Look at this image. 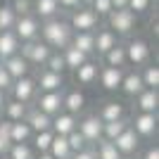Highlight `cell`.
Segmentation results:
<instances>
[{"mask_svg":"<svg viewBox=\"0 0 159 159\" xmlns=\"http://www.w3.org/2000/svg\"><path fill=\"white\" fill-rule=\"evenodd\" d=\"M71 26L69 21L60 19V17H52V19H45L40 24V33L43 36V43H48L50 48H57V50H64L69 43H71Z\"/></svg>","mask_w":159,"mask_h":159,"instance_id":"6da1fadb","label":"cell"},{"mask_svg":"<svg viewBox=\"0 0 159 159\" xmlns=\"http://www.w3.org/2000/svg\"><path fill=\"white\" fill-rule=\"evenodd\" d=\"M69 26H71V31H95L100 26V14L90 5H81L79 10L71 12Z\"/></svg>","mask_w":159,"mask_h":159,"instance_id":"7a4b0ae2","label":"cell"},{"mask_svg":"<svg viewBox=\"0 0 159 159\" xmlns=\"http://www.w3.org/2000/svg\"><path fill=\"white\" fill-rule=\"evenodd\" d=\"M107 19H109V29L114 33H121V36H128V33L135 29V12H131L128 7H121V10H112V12L107 14Z\"/></svg>","mask_w":159,"mask_h":159,"instance_id":"3957f363","label":"cell"},{"mask_svg":"<svg viewBox=\"0 0 159 159\" xmlns=\"http://www.w3.org/2000/svg\"><path fill=\"white\" fill-rule=\"evenodd\" d=\"M12 31L17 33V38L21 40V43H26V40H36L40 33V19L36 17V14H19L17 17V21H14Z\"/></svg>","mask_w":159,"mask_h":159,"instance_id":"277c9868","label":"cell"},{"mask_svg":"<svg viewBox=\"0 0 159 159\" xmlns=\"http://www.w3.org/2000/svg\"><path fill=\"white\" fill-rule=\"evenodd\" d=\"M19 50H21L19 55L29 62V64H40V66L48 62V57H50V52H52V48L48 45V43H43V40H38V38L36 40H26Z\"/></svg>","mask_w":159,"mask_h":159,"instance_id":"5b68a950","label":"cell"},{"mask_svg":"<svg viewBox=\"0 0 159 159\" xmlns=\"http://www.w3.org/2000/svg\"><path fill=\"white\" fill-rule=\"evenodd\" d=\"M62 100H64V95H62V90H50V93H43L38 98V109L40 112H45L48 116H55V114L62 112Z\"/></svg>","mask_w":159,"mask_h":159,"instance_id":"8992f818","label":"cell"},{"mask_svg":"<svg viewBox=\"0 0 159 159\" xmlns=\"http://www.w3.org/2000/svg\"><path fill=\"white\" fill-rule=\"evenodd\" d=\"M76 131L86 138V143H98L102 138V121L100 116H86L81 124H76Z\"/></svg>","mask_w":159,"mask_h":159,"instance_id":"52a82bcc","label":"cell"},{"mask_svg":"<svg viewBox=\"0 0 159 159\" xmlns=\"http://www.w3.org/2000/svg\"><path fill=\"white\" fill-rule=\"evenodd\" d=\"M12 95L14 100H19V102H31L33 95H36V81L29 79V76H21V79H14L12 81Z\"/></svg>","mask_w":159,"mask_h":159,"instance_id":"ba28073f","label":"cell"},{"mask_svg":"<svg viewBox=\"0 0 159 159\" xmlns=\"http://www.w3.org/2000/svg\"><path fill=\"white\" fill-rule=\"evenodd\" d=\"M133 131L143 135V138H150L157 133V112H140L133 121Z\"/></svg>","mask_w":159,"mask_h":159,"instance_id":"9c48e42d","label":"cell"},{"mask_svg":"<svg viewBox=\"0 0 159 159\" xmlns=\"http://www.w3.org/2000/svg\"><path fill=\"white\" fill-rule=\"evenodd\" d=\"M19 48H21V40L17 38V33H14L12 29L0 31V60H7V57L17 55Z\"/></svg>","mask_w":159,"mask_h":159,"instance_id":"30bf717a","label":"cell"},{"mask_svg":"<svg viewBox=\"0 0 159 159\" xmlns=\"http://www.w3.org/2000/svg\"><path fill=\"white\" fill-rule=\"evenodd\" d=\"M112 143H114V147H116L121 154H131V152H135V150H138V143H140V140H138V133L128 126L126 131L119 133Z\"/></svg>","mask_w":159,"mask_h":159,"instance_id":"8fae6325","label":"cell"},{"mask_svg":"<svg viewBox=\"0 0 159 159\" xmlns=\"http://www.w3.org/2000/svg\"><path fill=\"white\" fill-rule=\"evenodd\" d=\"M147 57H150V48H147L145 40H131L126 45V62L131 64H145Z\"/></svg>","mask_w":159,"mask_h":159,"instance_id":"7c38bea8","label":"cell"},{"mask_svg":"<svg viewBox=\"0 0 159 159\" xmlns=\"http://www.w3.org/2000/svg\"><path fill=\"white\" fill-rule=\"evenodd\" d=\"M36 88H40L43 93L62 90V88H64V79H62V74H55V71H50V69H45V71L38 74V83H36Z\"/></svg>","mask_w":159,"mask_h":159,"instance_id":"4fadbf2b","label":"cell"},{"mask_svg":"<svg viewBox=\"0 0 159 159\" xmlns=\"http://www.w3.org/2000/svg\"><path fill=\"white\" fill-rule=\"evenodd\" d=\"M121 79H124L121 66H105V69L100 71V83H102L105 90H119Z\"/></svg>","mask_w":159,"mask_h":159,"instance_id":"5bb4252c","label":"cell"},{"mask_svg":"<svg viewBox=\"0 0 159 159\" xmlns=\"http://www.w3.org/2000/svg\"><path fill=\"white\" fill-rule=\"evenodd\" d=\"M33 14L38 17V19H52V17H57V14L62 12L60 10V2L57 0H33Z\"/></svg>","mask_w":159,"mask_h":159,"instance_id":"9a60e30c","label":"cell"},{"mask_svg":"<svg viewBox=\"0 0 159 159\" xmlns=\"http://www.w3.org/2000/svg\"><path fill=\"white\" fill-rule=\"evenodd\" d=\"M121 90L126 95H131V98H135L138 93H143L145 90V83H143V76H140L138 71H128L124 74V79H121Z\"/></svg>","mask_w":159,"mask_h":159,"instance_id":"2e32d148","label":"cell"},{"mask_svg":"<svg viewBox=\"0 0 159 159\" xmlns=\"http://www.w3.org/2000/svg\"><path fill=\"white\" fill-rule=\"evenodd\" d=\"M0 62H2V66L7 69V74H10L12 79H21V76H26V71H29V62L24 60L19 52L12 55V57H7V60H0Z\"/></svg>","mask_w":159,"mask_h":159,"instance_id":"e0dca14e","label":"cell"},{"mask_svg":"<svg viewBox=\"0 0 159 159\" xmlns=\"http://www.w3.org/2000/svg\"><path fill=\"white\" fill-rule=\"evenodd\" d=\"M71 45H76L88 57L95 52V31H76L71 33Z\"/></svg>","mask_w":159,"mask_h":159,"instance_id":"ac0fdd59","label":"cell"},{"mask_svg":"<svg viewBox=\"0 0 159 159\" xmlns=\"http://www.w3.org/2000/svg\"><path fill=\"white\" fill-rule=\"evenodd\" d=\"M116 43H119V33H114L112 29H100L95 33V52H100V55H105Z\"/></svg>","mask_w":159,"mask_h":159,"instance_id":"d6986e66","label":"cell"},{"mask_svg":"<svg viewBox=\"0 0 159 159\" xmlns=\"http://www.w3.org/2000/svg\"><path fill=\"white\" fill-rule=\"evenodd\" d=\"M31 126V131H52V116H48L45 112H40V109H33V112H26V119H24Z\"/></svg>","mask_w":159,"mask_h":159,"instance_id":"ffe728a7","label":"cell"},{"mask_svg":"<svg viewBox=\"0 0 159 159\" xmlns=\"http://www.w3.org/2000/svg\"><path fill=\"white\" fill-rule=\"evenodd\" d=\"M135 98H138L140 112H157V107H159V93H157V88H145V90L138 93Z\"/></svg>","mask_w":159,"mask_h":159,"instance_id":"44dd1931","label":"cell"},{"mask_svg":"<svg viewBox=\"0 0 159 159\" xmlns=\"http://www.w3.org/2000/svg\"><path fill=\"white\" fill-rule=\"evenodd\" d=\"M52 133H57V135H69V133L76 128V119H74V114H55L52 119Z\"/></svg>","mask_w":159,"mask_h":159,"instance_id":"7402d4cb","label":"cell"},{"mask_svg":"<svg viewBox=\"0 0 159 159\" xmlns=\"http://www.w3.org/2000/svg\"><path fill=\"white\" fill-rule=\"evenodd\" d=\"M48 152L52 154V159H71V147L66 143V135H52V143H50V150Z\"/></svg>","mask_w":159,"mask_h":159,"instance_id":"603a6c76","label":"cell"},{"mask_svg":"<svg viewBox=\"0 0 159 159\" xmlns=\"http://www.w3.org/2000/svg\"><path fill=\"white\" fill-rule=\"evenodd\" d=\"M74 71H76V81L83 83V86H90V83L98 81V64L90 62V60H86L79 69H74Z\"/></svg>","mask_w":159,"mask_h":159,"instance_id":"cb8c5ba5","label":"cell"},{"mask_svg":"<svg viewBox=\"0 0 159 159\" xmlns=\"http://www.w3.org/2000/svg\"><path fill=\"white\" fill-rule=\"evenodd\" d=\"M62 57H64L66 69H79V66L88 60V55H86V52H81L79 48H76V45H71V43H69V45H66L64 50H62Z\"/></svg>","mask_w":159,"mask_h":159,"instance_id":"d4e9b609","label":"cell"},{"mask_svg":"<svg viewBox=\"0 0 159 159\" xmlns=\"http://www.w3.org/2000/svg\"><path fill=\"white\" fill-rule=\"evenodd\" d=\"M31 126H29L26 121H12V128H10V143H26L31 138Z\"/></svg>","mask_w":159,"mask_h":159,"instance_id":"484cf974","label":"cell"},{"mask_svg":"<svg viewBox=\"0 0 159 159\" xmlns=\"http://www.w3.org/2000/svg\"><path fill=\"white\" fill-rule=\"evenodd\" d=\"M128 128V121L121 116V119H114V121H105L102 124V138L105 140H114L119 133H124Z\"/></svg>","mask_w":159,"mask_h":159,"instance_id":"4316f807","label":"cell"},{"mask_svg":"<svg viewBox=\"0 0 159 159\" xmlns=\"http://www.w3.org/2000/svg\"><path fill=\"white\" fill-rule=\"evenodd\" d=\"M95 154H98V159H121V157H124V154L114 147L112 140H105V138L98 140V150H95Z\"/></svg>","mask_w":159,"mask_h":159,"instance_id":"83f0119b","label":"cell"},{"mask_svg":"<svg viewBox=\"0 0 159 159\" xmlns=\"http://www.w3.org/2000/svg\"><path fill=\"white\" fill-rule=\"evenodd\" d=\"M105 62H107V66H124L126 64V48L119 45V43L114 48H109L105 52Z\"/></svg>","mask_w":159,"mask_h":159,"instance_id":"f1b7e54d","label":"cell"},{"mask_svg":"<svg viewBox=\"0 0 159 159\" xmlns=\"http://www.w3.org/2000/svg\"><path fill=\"white\" fill-rule=\"evenodd\" d=\"M26 102H19V100H12V102H5V114L10 121H21L26 119Z\"/></svg>","mask_w":159,"mask_h":159,"instance_id":"f546056e","label":"cell"},{"mask_svg":"<svg viewBox=\"0 0 159 159\" xmlns=\"http://www.w3.org/2000/svg\"><path fill=\"white\" fill-rule=\"evenodd\" d=\"M124 116V107L119 102H105L102 107V112H100V121L105 124V121H114V119H121Z\"/></svg>","mask_w":159,"mask_h":159,"instance_id":"4dcf8cb0","label":"cell"},{"mask_svg":"<svg viewBox=\"0 0 159 159\" xmlns=\"http://www.w3.org/2000/svg\"><path fill=\"white\" fill-rule=\"evenodd\" d=\"M83 105H86V100H83L81 93H69V95H64V100H62V107H66L69 114H79L81 109H83Z\"/></svg>","mask_w":159,"mask_h":159,"instance_id":"1f68e13d","label":"cell"},{"mask_svg":"<svg viewBox=\"0 0 159 159\" xmlns=\"http://www.w3.org/2000/svg\"><path fill=\"white\" fill-rule=\"evenodd\" d=\"M14 21H17V12L12 10V5H0V31L12 29Z\"/></svg>","mask_w":159,"mask_h":159,"instance_id":"d6a6232c","label":"cell"},{"mask_svg":"<svg viewBox=\"0 0 159 159\" xmlns=\"http://www.w3.org/2000/svg\"><path fill=\"white\" fill-rule=\"evenodd\" d=\"M7 154H10V159H33V152L26 143H12Z\"/></svg>","mask_w":159,"mask_h":159,"instance_id":"836d02e7","label":"cell"},{"mask_svg":"<svg viewBox=\"0 0 159 159\" xmlns=\"http://www.w3.org/2000/svg\"><path fill=\"white\" fill-rule=\"evenodd\" d=\"M143 76V83L145 88H159V66H145V71L140 74Z\"/></svg>","mask_w":159,"mask_h":159,"instance_id":"e575fe53","label":"cell"},{"mask_svg":"<svg viewBox=\"0 0 159 159\" xmlns=\"http://www.w3.org/2000/svg\"><path fill=\"white\" fill-rule=\"evenodd\" d=\"M43 66H48V69H50V71H55V74H62V71L66 69L62 52H50V57H48V62H45Z\"/></svg>","mask_w":159,"mask_h":159,"instance_id":"d590c367","label":"cell"},{"mask_svg":"<svg viewBox=\"0 0 159 159\" xmlns=\"http://www.w3.org/2000/svg\"><path fill=\"white\" fill-rule=\"evenodd\" d=\"M52 131H38L36 133V150L38 152H48L50 150V143H52Z\"/></svg>","mask_w":159,"mask_h":159,"instance_id":"8d00e7d4","label":"cell"},{"mask_svg":"<svg viewBox=\"0 0 159 159\" xmlns=\"http://www.w3.org/2000/svg\"><path fill=\"white\" fill-rule=\"evenodd\" d=\"M66 143H69V147H71V152H79V150H83V147L88 145L86 138H83V135L76 131V128H74V131L66 135Z\"/></svg>","mask_w":159,"mask_h":159,"instance_id":"74e56055","label":"cell"},{"mask_svg":"<svg viewBox=\"0 0 159 159\" xmlns=\"http://www.w3.org/2000/svg\"><path fill=\"white\" fill-rule=\"evenodd\" d=\"M90 7H93L100 17H107V14L112 12V0H93V2H90Z\"/></svg>","mask_w":159,"mask_h":159,"instance_id":"f35d334b","label":"cell"},{"mask_svg":"<svg viewBox=\"0 0 159 159\" xmlns=\"http://www.w3.org/2000/svg\"><path fill=\"white\" fill-rule=\"evenodd\" d=\"M31 7H33V0H14L12 2V10L17 12V17H19V14H29Z\"/></svg>","mask_w":159,"mask_h":159,"instance_id":"ab89813d","label":"cell"},{"mask_svg":"<svg viewBox=\"0 0 159 159\" xmlns=\"http://www.w3.org/2000/svg\"><path fill=\"white\" fill-rule=\"evenodd\" d=\"M12 81H14V79L7 74V69L2 66V62H0V90H2V93H7V90L12 88Z\"/></svg>","mask_w":159,"mask_h":159,"instance_id":"60d3db41","label":"cell"},{"mask_svg":"<svg viewBox=\"0 0 159 159\" xmlns=\"http://www.w3.org/2000/svg\"><path fill=\"white\" fill-rule=\"evenodd\" d=\"M150 2H152V0H128V10H131V12H135V14H140V12H145L147 7H150Z\"/></svg>","mask_w":159,"mask_h":159,"instance_id":"b9f144b4","label":"cell"},{"mask_svg":"<svg viewBox=\"0 0 159 159\" xmlns=\"http://www.w3.org/2000/svg\"><path fill=\"white\" fill-rule=\"evenodd\" d=\"M60 2V10H66V12H74V10H79L83 2L81 0H57Z\"/></svg>","mask_w":159,"mask_h":159,"instance_id":"7bdbcfd3","label":"cell"},{"mask_svg":"<svg viewBox=\"0 0 159 159\" xmlns=\"http://www.w3.org/2000/svg\"><path fill=\"white\" fill-rule=\"evenodd\" d=\"M10 128H12V121H10V119L0 121V138L7 140V143H10Z\"/></svg>","mask_w":159,"mask_h":159,"instance_id":"ee69618b","label":"cell"},{"mask_svg":"<svg viewBox=\"0 0 159 159\" xmlns=\"http://www.w3.org/2000/svg\"><path fill=\"white\" fill-rule=\"evenodd\" d=\"M71 157L74 159H98V154H95V150H86V147H83L79 152H74Z\"/></svg>","mask_w":159,"mask_h":159,"instance_id":"f6af8a7d","label":"cell"},{"mask_svg":"<svg viewBox=\"0 0 159 159\" xmlns=\"http://www.w3.org/2000/svg\"><path fill=\"white\" fill-rule=\"evenodd\" d=\"M143 159H159V150H157V147H150V150L145 152V157H143Z\"/></svg>","mask_w":159,"mask_h":159,"instance_id":"bcb514c9","label":"cell"},{"mask_svg":"<svg viewBox=\"0 0 159 159\" xmlns=\"http://www.w3.org/2000/svg\"><path fill=\"white\" fill-rule=\"evenodd\" d=\"M10 145H12V143H7V140H2V138H0V157H2V154H7Z\"/></svg>","mask_w":159,"mask_h":159,"instance_id":"7dc6e473","label":"cell"},{"mask_svg":"<svg viewBox=\"0 0 159 159\" xmlns=\"http://www.w3.org/2000/svg\"><path fill=\"white\" fill-rule=\"evenodd\" d=\"M126 5H128V0H112V10H121Z\"/></svg>","mask_w":159,"mask_h":159,"instance_id":"c3c4849f","label":"cell"},{"mask_svg":"<svg viewBox=\"0 0 159 159\" xmlns=\"http://www.w3.org/2000/svg\"><path fill=\"white\" fill-rule=\"evenodd\" d=\"M38 159H52V154H50V152H40Z\"/></svg>","mask_w":159,"mask_h":159,"instance_id":"681fc988","label":"cell"},{"mask_svg":"<svg viewBox=\"0 0 159 159\" xmlns=\"http://www.w3.org/2000/svg\"><path fill=\"white\" fill-rule=\"evenodd\" d=\"M2 107H5V93L0 90V109H2Z\"/></svg>","mask_w":159,"mask_h":159,"instance_id":"f907efd6","label":"cell"},{"mask_svg":"<svg viewBox=\"0 0 159 159\" xmlns=\"http://www.w3.org/2000/svg\"><path fill=\"white\" fill-rule=\"evenodd\" d=\"M81 2H83V5H90V2H93V0H81Z\"/></svg>","mask_w":159,"mask_h":159,"instance_id":"816d5d0a","label":"cell"},{"mask_svg":"<svg viewBox=\"0 0 159 159\" xmlns=\"http://www.w3.org/2000/svg\"><path fill=\"white\" fill-rule=\"evenodd\" d=\"M121 159H128V157H121Z\"/></svg>","mask_w":159,"mask_h":159,"instance_id":"f5cc1de1","label":"cell"}]
</instances>
